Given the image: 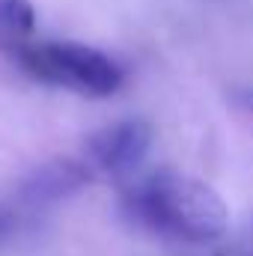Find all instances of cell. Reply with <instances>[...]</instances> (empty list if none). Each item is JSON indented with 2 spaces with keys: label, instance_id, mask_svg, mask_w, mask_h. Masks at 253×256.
I'll return each instance as SVG.
<instances>
[{
  "label": "cell",
  "instance_id": "3957f363",
  "mask_svg": "<svg viewBox=\"0 0 253 256\" xmlns=\"http://www.w3.org/2000/svg\"><path fill=\"white\" fill-rule=\"evenodd\" d=\"M152 146V126L143 120H120L114 126L96 131L86 140L90 161L116 179L134 176V170L143 164L146 152Z\"/></svg>",
  "mask_w": 253,
  "mask_h": 256
},
{
  "label": "cell",
  "instance_id": "277c9868",
  "mask_svg": "<svg viewBox=\"0 0 253 256\" xmlns=\"http://www.w3.org/2000/svg\"><path fill=\"white\" fill-rule=\"evenodd\" d=\"M86 182V170L74 161H54L42 170H36L27 182H24V200L33 202V206H42V202H57L68 194H74L78 188H84Z\"/></svg>",
  "mask_w": 253,
  "mask_h": 256
},
{
  "label": "cell",
  "instance_id": "52a82bcc",
  "mask_svg": "<svg viewBox=\"0 0 253 256\" xmlns=\"http://www.w3.org/2000/svg\"><path fill=\"white\" fill-rule=\"evenodd\" d=\"M248 102H250V104H253V92H250V96H248Z\"/></svg>",
  "mask_w": 253,
  "mask_h": 256
},
{
  "label": "cell",
  "instance_id": "8992f818",
  "mask_svg": "<svg viewBox=\"0 0 253 256\" xmlns=\"http://www.w3.org/2000/svg\"><path fill=\"white\" fill-rule=\"evenodd\" d=\"M6 224H9V220H6V218H3V214H0V232H3V230H6Z\"/></svg>",
  "mask_w": 253,
  "mask_h": 256
},
{
  "label": "cell",
  "instance_id": "6da1fadb",
  "mask_svg": "<svg viewBox=\"0 0 253 256\" xmlns=\"http://www.w3.org/2000/svg\"><path fill=\"white\" fill-rule=\"evenodd\" d=\"M122 202L137 224L190 244L220 238L230 224L224 196L202 179L179 170H158L137 179Z\"/></svg>",
  "mask_w": 253,
  "mask_h": 256
},
{
  "label": "cell",
  "instance_id": "5b68a950",
  "mask_svg": "<svg viewBox=\"0 0 253 256\" xmlns=\"http://www.w3.org/2000/svg\"><path fill=\"white\" fill-rule=\"evenodd\" d=\"M36 33V9L30 0H0V48L9 51Z\"/></svg>",
  "mask_w": 253,
  "mask_h": 256
},
{
  "label": "cell",
  "instance_id": "7a4b0ae2",
  "mask_svg": "<svg viewBox=\"0 0 253 256\" xmlns=\"http://www.w3.org/2000/svg\"><path fill=\"white\" fill-rule=\"evenodd\" d=\"M12 63L39 84L84 98H108L126 84V72L110 54L80 42H18L6 51Z\"/></svg>",
  "mask_w": 253,
  "mask_h": 256
}]
</instances>
